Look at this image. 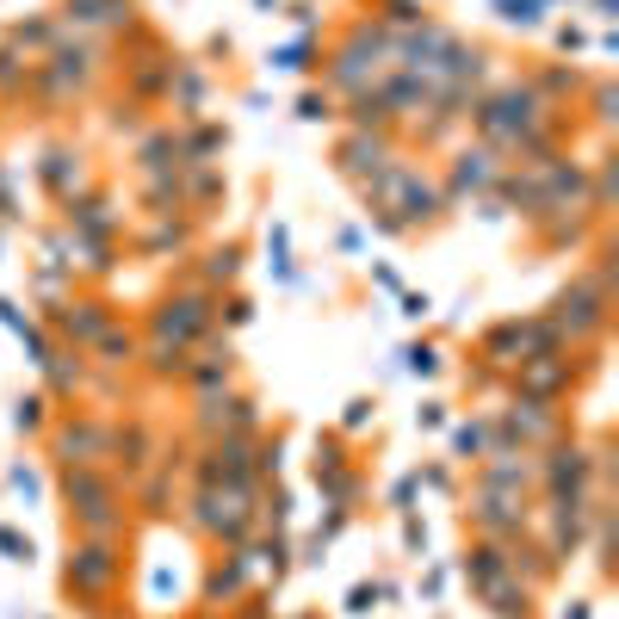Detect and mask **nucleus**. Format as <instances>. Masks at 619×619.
I'll list each match as a JSON object with an SVG mask.
<instances>
[{
    "mask_svg": "<svg viewBox=\"0 0 619 619\" xmlns=\"http://www.w3.org/2000/svg\"><path fill=\"white\" fill-rule=\"evenodd\" d=\"M502 433L521 440V452H533V447H545V440H557V416L545 409V402H533V397H514L508 416H502Z\"/></svg>",
    "mask_w": 619,
    "mask_h": 619,
    "instance_id": "0eeeda50",
    "label": "nucleus"
},
{
    "mask_svg": "<svg viewBox=\"0 0 619 619\" xmlns=\"http://www.w3.org/2000/svg\"><path fill=\"white\" fill-rule=\"evenodd\" d=\"M19 428H44V397H25V402H19Z\"/></svg>",
    "mask_w": 619,
    "mask_h": 619,
    "instance_id": "4468645a",
    "label": "nucleus"
},
{
    "mask_svg": "<svg viewBox=\"0 0 619 619\" xmlns=\"http://www.w3.org/2000/svg\"><path fill=\"white\" fill-rule=\"evenodd\" d=\"M204 273H211V279H235V273H242V248H211V254H204Z\"/></svg>",
    "mask_w": 619,
    "mask_h": 619,
    "instance_id": "ddd939ff",
    "label": "nucleus"
},
{
    "mask_svg": "<svg viewBox=\"0 0 619 619\" xmlns=\"http://www.w3.org/2000/svg\"><path fill=\"white\" fill-rule=\"evenodd\" d=\"M452 447H459V459H471V452L483 447V428H459V440H452Z\"/></svg>",
    "mask_w": 619,
    "mask_h": 619,
    "instance_id": "2eb2a0df",
    "label": "nucleus"
},
{
    "mask_svg": "<svg viewBox=\"0 0 619 619\" xmlns=\"http://www.w3.org/2000/svg\"><path fill=\"white\" fill-rule=\"evenodd\" d=\"M242 576H248V557H230V564H217V570L204 576V595H211V601H230L235 588H242Z\"/></svg>",
    "mask_w": 619,
    "mask_h": 619,
    "instance_id": "9b49d317",
    "label": "nucleus"
},
{
    "mask_svg": "<svg viewBox=\"0 0 619 619\" xmlns=\"http://www.w3.org/2000/svg\"><path fill=\"white\" fill-rule=\"evenodd\" d=\"M192 526L211 533V539L242 545L248 526H254V483H204L192 495Z\"/></svg>",
    "mask_w": 619,
    "mask_h": 619,
    "instance_id": "f03ea898",
    "label": "nucleus"
},
{
    "mask_svg": "<svg viewBox=\"0 0 619 619\" xmlns=\"http://www.w3.org/2000/svg\"><path fill=\"white\" fill-rule=\"evenodd\" d=\"M62 502H69V521H75L81 539H118L124 495L99 464H69L62 471Z\"/></svg>",
    "mask_w": 619,
    "mask_h": 619,
    "instance_id": "f257e3e1",
    "label": "nucleus"
},
{
    "mask_svg": "<svg viewBox=\"0 0 619 619\" xmlns=\"http://www.w3.org/2000/svg\"><path fill=\"white\" fill-rule=\"evenodd\" d=\"M340 168L354 174V180H378L385 168H397V155H390V143L385 137H371V130H354V137L340 143Z\"/></svg>",
    "mask_w": 619,
    "mask_h": 619,
    "instance_id": "6e6552de",
    "label": "nucleus"
},
{
    "mask_svg": "<svg viewBox=\"0 0 619 619\" xmlns=\"http://www.w3.org/2000/svg\"><path fill=\"white\" fill-rule=\"evenodd\" d=\"M155 340L168 347H192V340L211 328V292H180V297H161L155 304Z\"/></svg>",
    "mask_w": 619,
    "mask_h": 619,
    "instance_id": "39448f33",
    "label": "nucleus"
},
{
    "mask_svg": "<svg viewBox=\"0 0 619 619\" xmlns=\"http://www.w3.org/2000/svg\"><path fill=\"white\" fill-rule=\"evenodd\" d=\"M56 452H62V464H106L112 459V428L106 421H62Z\"/></svg>",
    "mask_w": 619,
    "mask_h": 619,
    "instance_id": "423d86ee",
    "label": "nucleus"
},
{
    "mask_svg": "<svg viewBox=\"0 0 619 619\" xmlns=\"http://www.w3.org/2000/svg\"><path fill=\"white\" fill-rule=\"evenodd\" d=\"M62 323H69V335H81V340H99L112 328V316L99 304H75V316H62Z\"/></svg>",
    "mask_w": 619,
    "mask_h": 619,
    "instance_id": "f8f14e48",
    "label": "nucleus"
},
{
    "mask_svg": "<svg viewBox=\"0 0 619 619\" xmlns=\"http://www.w3.org/2000/svg\"><path fill=\"white\" fill-rule=\"evenodd\" d=\"M490 180H502V161H495V149H464L459 155V168H452V186H490Z\"/></svg>",
    "mask_w": 619,
    "mask_h": 619,
    "instance_id": "1a4fd4ad",
    "label": "nucleus"
},
{
    "mask_svg": "<svg viewBox=\"0 0 619 619\" xmlns=\"http://www.w3.org/2000/svg\"><path fill=\"white\" fill-rule=\"evenodd\" d=\"M62 13L75 19V25H124V19H130V0H69Z\"/></svg>",
    "mask_w": 619,
    "mask_h": 619,
    "instance_id": "9d476101",
    "label": "nucleus"
},
{
    "mask_svg": "<svg viewBox=\"0 0 619 619\" xmlns=\"http://www.w3.org/2000/svg\"><path fill=\"white\" fill-rule=\"evenodd\" d=\"M124 576V557H118V539H81L75 552H69V570H62V583H69V595H81V601H99V595H112V583Z\"/></svg>",
    "mask_w": 619,
    "mask_h": 619,
    "instance_id": "7ed1b4c3",
    "label": "nucleus"
},
{
    "mask_svg": "<svg viewBox=\"0 0 619 619\" xmlns=\"http://www.w3.org/2000/svg\"><path fill=\"white\" fill-rule=\"evenodd\" d=\"M545 328H552L557 340L601 335V328H607V285H601V279H583V285H570V292H564V297L552 304Z\"/></svg>",
    "mask_w": 619,
    "mask_h": 619,
    "instance_id": "20e7f679",
    "label": "nucleus"
}]
</instances>
